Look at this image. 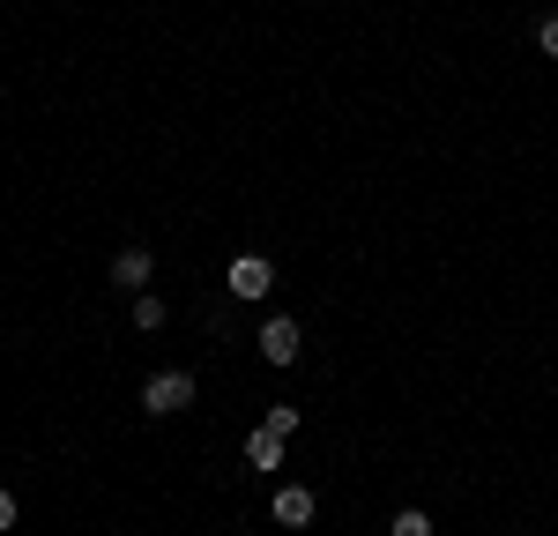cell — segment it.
I'll return each instance as SVG.
<instances>
[{
	"instance_id": "obj_1",
	"label": "cell",
	"mask_w": 558,
	"mask_h": 536,
	"mask_svg": "<svg viewBox=\"0 0 558 536\" xmlns=\"http://www.w3.org/2000/svg\"><path fill=\"white\" fill-rule=\"evenodd\" d=\"M186 402H194V373H179V365H165V373L142 380V410H149V417H179Z\"/></svg>"
},
{
	"instance_id": "obj_2",
	"label": "cell",
	"mask_w": 558,
	"mask_h": 536,
	"mask_svg": "<svg viewBox=\"0 0 558 536\" xmlns=\"http://www.w3.org/2000/svg\"><path fill=\"white\" fill-rule=\"evenodd\" d=\"M223 291H231V299H268V291H276V261H268V254H231Z\"/></svg>"
},
{
	"instance_id": "obj_3",
	"label": "cell",
	"mask_w": 558,
	"mask_h": 536,
	"mask_svg": "<svg viewBox=\"0 0 558 536\" xmlns=\"http://www.w3.org/2000/svg\"><path fill=\"white\" fill-rule=\"evenodd\" d=\"M299 320H291V313H268V320H260V357H268V365H299Z\"/></svg>"
},
{
	"instance_id": "obj_4",
	"label": "cell",
	"mask_w": 558,
	"mask_h": 536,
	"mask_svg": "<svg viewBox=\"0 0 558 536\" xmlns=\"http://www.w3.org/2000/svg\"><path fill=\"white\" fill-rule=\"evenodd\" d=\"M149 276H157L149 246H120V254H112V283H120V291H149Z\"/></svg>"
},
{
	"instance_id": "obj_5",
	"label": "cell",
	"mask_w": 558,
	"mask_h": 536,
	"mask_svg": "<svg viewBox=\"0 0 558 536\" xmlns=\"http://www.w3.org/2000/svg\"><path fill=\"white\" fill-rule=\"evenodd\" d=\"M268 514H276L283 529H305V522H313L320 507H313V491H305V485H283L276 499H268Z\"/></svg>"
},
{
	"instance_id": "obj_6",
	"label": "cell",
	"mask_w": 558,
	"mask_h": 536,
	"mask_svg": "<svg viewBox=\"0 0 558 536\" xmlns=\"http://www.w3.org/2000/svg\"><path fill=\"white\" fill-rule=\"evenodd\" d=\"M246 462H254V470H283V433L254 425V440H246Z\"/></svg>"
},
{
	"instance_id": "obj_7",
	"label": "cell",
	"mask_w": 558,
	"mask_h": 536,
	"mask_svg": "<svg viewBox=\"0 0 558 536\" xmlns=\"http://www.w3.org/2000/svg\"><path fill=\"white\" fill-rule=\"evenodd\" d=\"M165 320H172V306H165L157 291H134V328H142V336H149V328H165Z\"/></svg>"
},
{
	"instance_id": "obj_8",
	"label": "cell",
	"mask_w": 558,
	"mask_h": 536,
	"mask_svg": "<svg viewBox=\"0 0 558 536\" xmlns=\"http://www.w3.org/2000/svg\"><path fill=\"white\" fill-rule=\"evenodd\" d=\"M387 536H432V514L425 507H402V514L387 522Z\"/></svg>"
},
{
	"instance_id": "obj_9",
	"label": "cell",
	"mask_w": 558,
	"mask_h": 536,
	"mask_svg": "<svg viewBox=\"0 0 558 536\" xmlns=\"http://www.w3.org/2000/svg\"><path fill=\"white\" fill-rule=\"evenodd\" d=\"M260 425H268V433H283V440H291V433H299V402H276V410H268V417H260Z\"/></svg>"
},
{
	"instance_id": "obj_10",
	"label": "cell",
	"mask_w": 558,
	"mask_h": 536,
	"mask_svg": "<svg viewBox=\"0 0 558 536\" xmlns=\"http://www.w3.org/2000/svg\"><path fill=\"white\" fill-rule=\"evenodd\" d=\"M536 52H544V60H558V15H544V23H536Z\"/></svg>"
},
{
	"instance_id": "obj_11",
	"label": "cell",
	"mask_w": 558,
	"mask_h": 536,
	"mask_svg": "<svg viewBox=\"0 0 558 536\" xmlns=\"http://www.w3.org/2000/svg\"><path fill=\"white\" fill-rule=\"evenodd\" d=\"M15 514H23V507H15V491H8V485H0V536H8V529H15Z\"/></svg>"
}]
</instances>
